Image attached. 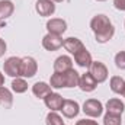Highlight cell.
Here are the masks:
<instances>
[{"label":"cell","instance_id":"6da1fadb","mask_svg":"<svg viewBox=\"0 0 125 125\" xmlns=\"http://www.w3.org/2000/svg\"><path fill=\"white\" fill-rule=\"evenodd\" d=\"M90 28L94 33V38L99 44H105L111 41L115 35V28L111 19L106 15H96L90 21Z\"/></svg>","mask_w":125,"mask_h":125},{"label":"cell","instance_id":"7a4b0ae2","mask_svg":"<svg viewBox=\"0 0 125 125\" xmlns=\"http://www.w3.org/2000/svg\"><path fill=\"white\" fill-rule=\"evenodd\" d=\"M3 70L9 77H21L22 76V58L19 57H9L4 64H3Z\"/></svg>","mask_w":125,"mask_h":125},{"label":"cell","instance_id":"3957f363","mask_svg":"<svg viewBox=\"0 0 125 125\" xmlns=\"http://www.w3.org/2000/svg\"><path fill=\"white\" fill-rule=\"evenodd\" d=\"M83 112L90 118H99L103 112V105L97 99H87L83 103Z\"/></svg>","mask_w":125,"mask_h":125},{"label":"cell","instance_id":"277c9868","mask_svg":"<svg viewBox=\"0 0 125 125\" xmlns=\"http://www.w3.org/2000/svg\"><path fill=\"white\" fill-rule=\"evenodd\" d=\"M89 73L93 76V79L97 82V83H103V82L108 79V76H109L106 65H105L103 62H100V61H93L92 62L90 67H89Z\"/></svg>","mask_w":125,"mask_h":125},{"label":"cell","instance_id":"5b68a950","mask_svg":"<svg viewBox=\"0 0 125 125\" xmlns=\"http://www.w3.org/2000/svg\"><path fill=\"white\" fill-rule=\"evenodd\" d=\"M64 44V39L61 38V35H54V33H47L42 38V47L47 51H57L60 50Z\"/></svg>","mask_w":125,"mask_h":125},{"label":"cell","instance_id":"8992f818","mask_svg":"<svg viewBox=\"0 0 125 125\" xmlns=\"http://www.w3.org/2000/svg\"><path fill=\"white\" fill-rule=\"evenodd\" d=\"M44 103H45V106H47L50 111L57 112V111H61V106H62V103H64V97H62L60 93L51 92L50 94H47V96L44 97Z\"/></svg>","mask_w":125,"mask_h":125},{"label":"cell","instance_id":"52a82bcc","mask_svg":"<svg viewBox=\"0 0 125 125\" xmlns=\"http://www.w3.org/2000/svg\"><path fill=\"white\" fill-rule=\"evenodd\" d=\"M47 31L48 33H54V35H62L67 31V22L60 18H52L47 22Z\"/></svg>","mask_w":125,"mask_h":125},{"label":"cell","instance_id":"ba28073f","mask_svg":"<svg viewBox=\"0 0 125 125\" xmlns=\"http://www.w3.org/2000/svg\"><path fill=\"white\" fill-rule=\"evenodd\" d=\"M38 71V62L33 57H23L22 58V76L31 79Z\"/></svg>","mask_w":125,"mask_h":125},{"label":"cell","instance_id":"9c48e42d","mask_svg":"<svg viewBox=\"0 0 125 125\" xmlns=\"http://www.w3.org/2000/svg\"><path fill=\"white\" fill-rule=\"evenodd\" d=\"M35 10L39 16H51L55 12V3L52 0H36Z\"/></svg>","mask_w":125,"mask_h":125},{"label":"cell","instance_id":"30bf717a","mask_svg":"<svg viewBox=\"0 0 125 125\" xmlns=\"http://www.w3.org/2000/svg\"><path fill=\"white\" fill-rule=\"evenodd\" d=\"M61 112L62 115L68 119L71 118H76L80 112V106L76 100H71V99H64V103L61 106Z\"/></svg>","mask_w":125,"mask_h":125},{"label":"cell","instance_id":"8fae6325","mask_svg":"<svg viewBox=\"0 0 125 125\" xmlns=\"http://www.w3.org/2000/svg\"><path fill=\"white\" fill-rule=\"evenodd\" d=\"M79 87L82 92H86V93H90L93 92L94 89L97 87V82L93 79V76L90 73H84L80 76V80H79Z\"/></svg>","mask_w":125,"mask_h":125},{"label":"cell","instance_id":"7c38bea8","mask_svg":"<svg viewBox=\"0 0 125 125\" xmlns=\"http://www.w3.org/2000/svg\"><path fill=\"white\" fill-rule=\"evenodd\" d=\"M62 47L70 52V54H77L79 51H82L83 48H86L84 47V44L79 39V38H76V36H68V38H65L64 39V44H62Z\"/></svg>","mask_w":125,"mask_h":125},{"label":"cell","instance_id":"4fadbf2b","mask_svg":"<svg viewBox=\"0 0 125 125\" xmlns=\"http://www.w3.org/2000/svg\"><path fill=\"white\" fill-rule=\"evenodd\" d=\"M62 76V83H64V87H76L79 86V80H80V74L74 70V68H70L67 71L61 73Z\"/></svg>","mask_w":125,"mask_h":125},{"label":"cell","instance_id":"5bb4252c","mask_svg":"<svg viewBox=\"0 0 125 125\" xmlns=\"http://www.w3.org/2000/svg\"><path fill=\"white\" fill-rule=\"evenodd\" d=\"M125 111V105L121 99H116V97H112L106 102V112L108 114H114V115H122Z\"/></svg>","mask_w":125,"mask_h":125},{"label":"cell","instance_id":"9a60e30c","mask_svg":"<svg viewBox=\"0 0 125 125\" xmlns=\"http://www.w3.org/2000/svg\"><path fill=\"white\" fill-rule=\"evenodd\" d=\"M74 61L77 62V65H79V67L89 68V67H90V64L93 62V60H92V54H90L86 48H83L82 51H79L77 54H74Z\"/></svg>","mask_w":125,"mask_h":125},{"label":"cell","instance_id":"2e32d148","mask_svg":"<svg viewBox=\"0 0 125 125\" xmlns=\"http://www.w3.org/2000/svg\"><path fill=\"white\" fill-rule=\"evenodd\" d=\"M70 68H73V60L68 55H60L54 61V71L55 73H64Z\"/></svg>","mask_w":125,"mask_h":125},{"label":"cell","instance_id":"e0dca14e","mask_svg":"<svg viewBox=\"0 0 125 125\" xmlns=\"http://www.w3.org/2000/svg\"><path fill=\"white\" fill-rule=\"evenodd\" d=\"M15 12V4L12 0H0V22L9 19Z\"/></svg>","mask_w":125,"mask_h":125},{"label":"cell","instance_id":"ac0fdd59","mask_svg":"<svg viewBox=\"0 0 125 125\" xmlns=\"http://www.w3.org/2000/svg\"><path fill=\"white\" fill-rule=\"evenodd\" d=\"M51 89L52 87L48 83H45V82H36L32 86V93L35 94L36 97H39V99H44L47 94L51 93Z\"/></svg>","mask_w":125,"mask_h":125},{"label":"cell","instance_id":"d6986e66","mask_svg":"<svg viewBox=\"0 0 125 125\" xmlns=\"http://www.w3.org/2000/svg\"><path fill=\"white\" fill-rule=\"evenodd\" d=\"M13 105V94L12 92L4 87V86H0V106H3L4 109H10Z\"/></svg>","mask_w":125,"mask_h":125},{"label":"cell","instance_id":"ffe728a7","mask_svg":"<svg viewBox=\"0 0 125 125\" xmlns=\"http://www.w3.org/2000/svg\"><path fill=\"white\" fill-rule=\"evenodd\" d=\"M109 86H111V90L116 94H122L125 89V80L121 76H114L111 77V82H109Z\"/></svg>","mask_w":125,"mask_h":125},{"label":"cell","instance_id":"44dd1931","mask_svg":"<svg viewBox=\"0 0 125 125\" xmlns=\"http://www.w3.org/2000/svg\"><path fill=\"white\" fill-rule=\"evenodd\" d=\"M12 90L15 92V93H25L26 90H28V83H26V80L25 79H22V77H16V79H13V82H12Z\"/></svg>","mask_w":125,"mask_h":125},{"label":"cell","instance_id":"7402d4cb","mask_svg":"<svg viewBox=\"0 0 125 125\" xmlns=\"http://www.w3.org/2000/svg\"><path fill=\"white\" fill-rule=\"evenodd\" d=\"M45 124L47 125H64V122H62V118L57 114V112L51 111V112L47 115V118H45Z\"/></svg>","mask_w":125,"mask_h":125},{"label":"cell","instance_id":"603a6c76","mask_svg":"<svg viewBox=\"0 0 125 125\" xmlns=\"http://www.w3.org/2000/svg\"><path fill=\"white\" fill-rule=\"evenodd\" d=\"M103 125H121V116L106 112V115L103 116Z\"/></svg>","mask_w":125,"mask_h":125},{"label":"cell","instance_id":"cb8c5ba5","mask_svg":"<svg viewBox=\"0 0 125 125\" xmlns=\"http://www.w3.org/2000/svg\"><path fill=\"white\" fill-rule=\"evenodd\" d=\"M115 65L119 70H125V51H119L115 55Z\"/></svg>","mask_w":125,"mask_h":125},{"label":"cell","instance_id":"d4e9b609","mask_svg":"<svg viewBox=\"0 0 125 125\" xmlns=\"http://www.w3.org/2000/svg\"><path fill=\"white\" fill-rule=\"evenodd\" d=\"M114 6L115 9L125 12V0H114Z\"/></svg>","mask_w":125,"mask_h":125},{"label":"cell","instance_id":"484cf974","mask_svg":"<svg viewBox=\"0 0 125 125\" xmlns=\"http://www.w3.org/2000/svg\"><path fill=\"white\" fill-rule=\"evenodd\" d=\"M76 125H99V124L93 119H80V121L76 122Z\"/></svg>","mask_w":125,"mask_h":125},{"label":"cell","instance_id":"4316f807","mask_svg":"<svg viewBox=\"0 0 125 125\" xmlns=\"http://www.w3.org/2000/svg\"><path fill=\"white\" fill-rule=\"evenodd\" d=\"M6 50H7V45H6V41L0 38V58H1L3 55H4V52H6Z\"/></svg>","mask_w":125,"mask_h":125},{"label":"cell","instance_id":"83f0119b","mask_svg":"<svg viewBox=\"0 0 125 125\" xmlns=\"http://www.w3.org/2000/svg\"><path fill=\"white\" fill-rule=\"evenodd\" d=\"M3 84H4V76L0 73V86H3Z\"/></svg>","mask_w":125,"mask_h":125},{"label":"cell","instance_id":"f1b7e54d","mask_svg":"<svg viewBox=\"0 0 125 125\" xmlns=\"http://www.w3.org/2000/svg\"><path fill=\"white\" fill-rule=\"evenodd\" d=\"M54 3H61V1H64V0H52Z\"/></svg>","mask_w":125,"mask_h":125},{"label":"cell","instance_id":"f546056e","mask_svg":"<svg viewBox=\"0 0 125 125\" xmlns=\"http://www.w3.org/2000/svg\"><path fill=\"white\" fill-rule=\"evenodd\" d=\"M96 1H106V0H96Z\"/></svg>","mask_w":125,"mask_h":125},{"label":"cell","instance_id":"4dcf8cb0","mask_svg":"<svg viewBox=\"0 0 125 125\" xmlns=\"http://www.w3.org/2000/svg\"><path fill=\"white\" fill-rule=\"evenodd\" d=\"M122 96H124V97H125V89H124V93H122Z\"/></svg>","mask_w":125,"mask_h":125},{"label":"cell","instance_id":"1f68e13d","mask_svg":"<svg viewBox=\"0 0 125 125\" xmlns=\"http://www.w3.org/2000/svg\"><path fill=\"white\" fill-rule=\"evenodd\" d=\"M124 25H125V23H124Z\"/></svg>","mask_w":125,"mask_h":125}]
</instances>
